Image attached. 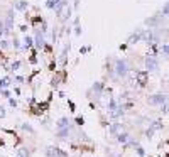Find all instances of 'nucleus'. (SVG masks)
Segmentation results:
<instances>
[{"instance_id": "1", "label": "nucleus", "mask_w": 169, "mask_h": 157, "mask_svg": "<svg viewBox=\"0 0 169 157\" xmlns=\"http://www.w3.org/2000/svg\"><path fill=\"white\" fill-rule=\"evenodd\" d=\"M51 100H52V95H49L46 101H41V103H37V101H36V98H30L29 100V101H30V113H32V115H36V117L44 115V113L49 110Z\"/></svg>"}, {"instance_id": "2", "label": "nucleus", "mask_w": 169, "mask_h": 157, "mask_svg": "<svg viewBox=\"0 0 169 157\" xmlns=\"http://www.w3.org/2000/svg\"><path fill=\"white\" fill-rule=\"evenodd\" d=\"M113 73L117 74V78H125L127 73H129V64H127V61H125V59H117V61H115Z\"/></svg>"}, {"instance_id": "3", "label": "nucleus", "mask_w": 169, "mask_h": 157, "mask_svg": "<svg viewBox=\"0 0 169 157\" xmlns=\"http://www.w3.org/2000/svg\"><path fill=\"white\" fill-rule=\"evenodd\" d=\"M44 154L48 157H68V152H64L59 147H54V145H48L46 150H44Z\"/></svg>"}, {"instance_id": "4", "label": "nucleus", "mask_w": 169, "mask_h": 157, "mask_svg": "<svg viewBox=\"0 0 169 157\" xmlns=\"http://www.w3.org/2000/svg\"><path fill=\"white\" fill-rule=\"evenodd\" d=\"M147 79H149V71L147 69H139L135 71V83H139V86H146L147 85Z\"/></svg>"}, {"instance_id": "5", "label": "nucleus", "mask_w": 169, "mask_h": 157, "mask_svg": "<svg viewBox=\"0 0 169 157\" xmlns=\"http://www.w3.org/2000/svg\"><path fill=\"white\" fill-rule=\"evenodd\" d=\"M14 22H15V15H14V9H10L7 12V17L3 20V25H5V34H10L14 29Z\"/></svg>"}, {"instance_id": "6", "label": "nucleus", "mask_w": 169, "mask_h": 157, "mask_svg": "<svg viewBox=\"0 0 169 157\" xmlns=\"http://www.w3.org/2000/svg\"><path fill=\"white\" fill-rule=\"evenodd\" d=\"M146 68H147V71H157L159 69V61L156 59L154 54H147V58H146Z\"/></svg>"}, {"instance_id": "7", "label": "nucleus", "mask_w": 169, "mask_h": 157, "mask_svg": "<svg viewBox=\"0 0 169 157\" xmlns=\"http://www.w3.org/2000/svg\"><path fill=\"white\" fill-rule=\"evenodd\" d=\"M169 100V96H166V95H152V96H149L147 98V103L149 105H164L166 101Z\"/></svg>"}, {"instance_id": "8", "label": "nucleus", "mask_w": 169, "mask_h": 157, "mask_svg": "<svg viewBox=\"0 0 169 157\" xmlns=\"http://www.w3.org/2000/svg\"><path fill=\"white\" fill-rule=\"evenodd\" d=\"M46 46V39H44V34H41L39 30L36 32V37H34V48L37 51H42Z\"/></svg>"}, {"instance_id": "9", "label": "nucleus", "mask_w": 169, "mask_h": 157, "mask_svg": "<svg viewBox=\"0 0 169 157\" xmlns=\"http://www.w3.org/2000/svg\"><path fill=\"white\" fill-rule=\"evenodd\" d=\"M71 130H73V125L70 123L68 127H64V128H59V130H56V137L59 138V140H66V138L70 137Z\"/></svg>"}, {"instance_id": "10", "label": "nucleus", "mask_w": 169, "mask_h": 157, "mask_svg": "<svg viewBox=\"0 0 169 157\" xmlns=\"http://www.w3.org/2000/svg\"><path fill=\"white\" fill-rule=\"evenodd\" d=\"M90 91H93V93H95V98L98 100L100 96L103 95V91H105V85H103L101 81H97V83H93V86H91Z\"/></svg>"}, {"instance_id": "11", "label": "nucleus", "mask_w": 169, "mask_h": 157, "mask_svg": "<svg viewBox=\"0 0 169 157\" xmlns=\"http://www.w3.org/2000/svg\"><path fill=\"white\" fill-rule=\"evenodd\" d=\"M70 49H71V42L64 44V48H63V52H61V56H59L61 66H66V64H68V54H70Z\"/></svg>"}, {"instance_id": "12", "label": "nucleus", "mask_w": 169, "mask_h": 157, "mask_svg": "<svg viewBox=\"0 0 169 157\" xmlns=\"http://www.w3.org/2000/svg\"><path fill=\"white\" fill-rule=\"evenodd\" d=\"M27 9H29V2L27 0H17L14 3V10H17V12H27Z\"/></svg>"}, {"instance_id": "13", "label": "nucleus", "mask_w": 169, "mask_h": 157, "mask_svg": "<svg viewBox=\"0 0 169 157\" xmlns=\"http://www.w3.org/2000/svg\"><path fill=\"white\" fill-rule=\"evenodd\" d=\"M122 130H123V125H122V123H119V122H115V123H112V125H110V128H108L110 135H115V137L119 135V134H120V132H122Z\"/></svg>"}, {"instance_id": "14", "label": "nucleus", "mask_w": 169, "mask_h": 157, "mask_svg": "<svg viewBox=\"0 0 169 157\" xmlns=\"http://www.w3.org/2000/svg\"><path fill=\"white\" fill-rule=\"evenodd\" d=\"M123 113H125V110H123V107H122V105H119V107L115 108V110H112V112H108V117H110V118H113V120H115V118L122 117Z\"/></svg>"}, {"instance_id": "15", "label": "nucleus", "mask_w": 169, "mask_h": 157, "mask_svg": "<svg viewBox=\"0 0 169 157\" xmlns=\"http://www.w3.org/2000/svg\"><path fill=\"white\" fill-rule=\"evenodd\" d=\"M32 48H34V39H32L30 36H26V37H24V44H22V49L29 51V49H32Z\"/></svg>"}, {"instance_id": "16", "label": "nucleus", "mask_w": 169, "mask_h": 157, "mask_svg": "<svg viewBox=\"0 0 169 157\" xmlns=\"http://www.w3.org/2000/svg\"><path fill=\"white\" fill-rule=\"evenodd\" d=\"M71 122H70V118L68 117H61L58 122H56V130H59V128H64V127H68Z\"/></svg>"}, {"instance_id": "17", "label": "nucleus", "mask_w": 169, "mask_h": 157, "mask_svg": "<svg viewBox=\"0 0 169 157\" xmlns=\"http://www.w3.org/2000/svg\"><path fill=\"white\" fill-rule=\"evenodd\" d=\"M140 39H142V30H137V32H134V34L130 36L127 42H129V44H137Z\"/></svg>"}, {"instance_id": "18", "label": "nucleus", "mask_w": 169, "mask_h": 157, "mask_svg": "<svg viewBox=\"0 0 169 157\" xmlns=\"http://www.w3.org/2000/svg\"><path fill=\"white\" fill-rule=\"evenodd\" d=\"M42 17L41 15H34V17H30V27L32 29H37V25H41L42 24Z\"/></svg>"}, {"instance_id": "19", "label": "nucleus", "mask_w": 169, "mask_h": 157, "mask_svg": "<svg viewBox=\"0 0 169 157\" xmlns=\"http://www.w3.org/2000/svg\"><path fill=\"white\" fill-rule=\"evenodd\" d=\"M71 15H73V9H71L70 5L66 7V9L63 10V14H61V17H63V22H66V20L71 19Z\"/></svg>"}, {"instance_id": "20", "label": "nucleus", "mask_w": 169, "mask_h": 157, "mask_svg": "<svg viewBox=\"0 0 169 157\" xmlns=\"http://www.w3.org/2000/svg\"><path fill=\"white\" fill-rule=\"evenodd\" d=\"M129 138H130V135L127 134V132H120L119 135H117V140H119L120 144H123V145L129 142Z\"/></svg>"}, {"instance_id": "21", "label": "nucleus", "mask_w": 169, "mask_h": 157, "mask_svg": "<svg viewBox=\"0 0 169 157\" xmlns=\"http://www.w3.org/2000/svg\"><path fill=\"white\" fill-rule=\"evenodd\" d=\"M20 66H22V63H20L19 59H15V61H12V64H10L9 71H12V73H15V71H19Z\"/></svg>"}, {"instance_id": "22", "label": "nucleus", "mask_w": 169, "mask_h": 157, "mask_svg": "<svg viewBox=\"0 0 169 157\" xmlns=\"http://www.w3.org/2000/svg\"><path fill=\"white\" fill-rule=\"evenodd\" d=\"M161 128H162V123H161L159 120H156V122H152V123H150L149 130L154 134V132H157V130H161Z\"/></svg>"}, {"instance_id": "23", "label": "nucleus", "mask_w": 169, "mask_h": 157, "mask_svg": "<svg viewBox=\"0 0 169 157\" xmlns=\"http://www.w3.org/2000/svg\"><path fill=\"white\" fill-rule=\"evenodd\" d=\"M59 2H61V0H46V7L51 9V10H54L58 5H59Z\"/></svg>"}, {"instance_id": "24", "label": "nucleus", "mask_w": 169, "mask_h": 157, "mask_svg": "<svg viewBox=\"0 0 169 157\" xmlns=\"http://www.w3.org/2000/svg\"><path fill=\"white\" fill-rule=\"evenodd\" d=\"M117 107H119V101H117V100H115L113 96H112V98L108 100V105H107V108H108V112H112V110H115Z\"/></svg>"}, {"instance_id": "25", "label": "nucleus", "mask_w": 169, "mask_h": 157, "mask_svg": "<svg viewBox=\"0 0 169 157\" xmlns=\"http://www.w3.org/2000/svg\"><path fill=\"white\" fill-rule=\"evenodd\" d=\"M17 157H30V152H29V149H26V147H20L19 150H17Z\"/></svg>"}, {"instance_id": "26", "label": "nucleus", "mask_w": 169, "mask_h": 157, "mask_svg": "<svg viewBox=\"0 0 169 157\" xmlns=\"http://www.w3.org/2000/svg\"><path fill=\"white\" fill-rule=\"evenodd\" d=\"M10 81H12V79H10L9 76H7V78H2V79H0V90L9 88V86H10Z\"/></svg>"}, {"instance_id": "27", "label": "nucleus", "mask_w": 169, "mask_h": 157, "mask_svg": "<svg viewBox=\"0 0 169 157\" xmlns=\"http://www.w3.org/2000/svg\"><path fill=\"white\" fill-rule=\"evenodd\" d=\"M9 48H10V41L0 39V49H9Z\"/></svg>"}, {"instance_id": "28", "label": "nucleus", "mask_w": 169, "mask_h": 157, "mask_svg": "<svg viewBox=\"0 0 169 157\" xmlns=\"http://www.w3.org/2000/svg\"><path fill=\"white\" fill-rule=\"evenodd\" d=\"M22 130H26V132H29V134H34L36 130L32 128V125H29V123H22Z\"/></svg>"}, {"instance_id": "29", "label": "nucleus", "mask_w": 169, "mask_h": 157, "mask_svg": "<svg viewBox=\"0 0 169 157\" xmlns=\"http://www.w3.org/2000/svg\"><path fill=\"white\" fill-rule=\"evenodd\" d=\"M68 107H70L71 113H74V112H76V105H74V101H73V100H68Z\"/></svg>"}, {"instance_id": "30", "label": "nucleus", "mask_w": 169, "mask_h": 157, "mask_svg": "<svg viewBox=\"0 0 169 157\" xmlns=\"http://www.w3.org/2000/svg\"><path fill=\"white\" fill-rule=\"evenodd\" d=\"M161 52H162L164 56H169V44H162V48H161Z\"/></svg>"}, {"instance_id": "31", "label": "nucleus", "mask_w": 169, "mask_h": 157, "mask_svg": "<svg viewBox=\"0 0 169 157\" xmlns=\"http://www.w3.org/2000/svg\"><path fill=\"white\" fill-rule=\"evenodd\" d=\"M74 123H76V125H80V127H83V125H85V118H83V117H76V118H74Z\"/></svg>"}, {"instance_id": "32", "label": "nucleus", "mask_w": 169, "mask_h": 157, "mask_svg": "<svg viewBox=\"0 0 169 157\" xmlns=\"http://www.w3.org/2000/svg\"><path fill=\"white\" fill-rule=\"evenodd\" d=\"M41 34H46L48 32V24H46V20H42V24H41Z\"/></svg>"}, {"instance_id": "33", "label": "nucleus", "mask_w": 169, "mask_h": 157, "mask_svg": "<svg viewBox=\"0 0 169 157\" xmlns=\"http://www.w3.org/2000/svg\"><path fill=\"white\" fill-rule=\"evenodd\" d=\"M0 95H2L3 98H10V91L7 88H5V90H0Z\"/></svg>"}, {"instance_id": "34", "label": "nucleus", "mask_w": 169, "mask_h": 157, "mask_svg": "<svg viewBox=\"0 0 169 157\" xmlns=\"http://www.w3.org/2000/svg\"><path fill=\"white\" fill-rule=\"evenodd\" d=\"M81 32H83V29H81V25H80V24H78V25H74V34H76L78 37L81 36Z\"/></svg>"}, {"instance_id": "35", "label": "nucleus", "mask_w": 169, "mask_h": 157, "mask_svg": "<svg viewBox=\"0 0 169 157\" xmlns=\"http://www.w3.org/2000/svg\"><path fill=\"white\" fill-rule=\"evenodd\" d=\"M91 51V46H86V48H80V54H86Z\"/></svg>"}, {"instance_id": "36", "label": "nucleus", "mask_w": 169, "mask_h": 157, "mask_svg": "<svg viewBox=\"0 0 169 157\" xmlns=\"http://www.w3.org/2000/svg\"><path fill=\"white\" fill-rule=\"evenodd\" d=\"M161 110H162V113H169V103H164V105H161Z\"/></svg>"}, {"instance_id": "37", "label": "nucleus", "mask_w": 169, "mask_h": 157, "mask_svg": "<svg viewBox=\"0 0 169 157\" xmlns=\"http://www.w3.org/2000/svg\"><path fill=\"white\" fill-rule=\"evenodd\" d=\"M162 15H169V2L162 7Z\"/></svg>"}, {"instance_id": "38", "label": "nucleus", "mask_w": 169, "mask_h": 157, "mask_svg": "<svg viewBox=\"0 0 169 157\" xmlns=\"http://www.w3.org/2000/svg\"><path fill=\"white\" fill-rule=\"evenodd\" d=\"M137 156H139V157H144V156H146V152H144V149L140 147V145H137Z\"/></svg>"}, {"instance_id": "39", "label": "nucleus", "mask_w": 169, "mask_h": 157, "mask_svg": "<svg viewBox=\"0 0 169 157\" xmlns=\"http://www.w3.org/2000/svg\"><path fill=\"white\" fill-rule=\"evenodd\" d=\"M5 34V25H3V20H0V37Z\"/></svg>"}, {"instance_id": "40", "label": "nucleus", "mask_w": 169, "mask_h": 157, "mask_svg": "<svg viewBox=\"0 0 169 157\" xmlns=\"http://www.w3.org/2000/svg\"><path fill=\"white\" fill-rule=\"evenodd\" d=\"M14 48H15V49H20V48H22V46H20V41L15 39V37H14Z\"/></svg>"}, {"instance_id": "41", "label": "nucleus", "mask_w": 169, "mask_h": 157, "mask_svg": "<svg viewBox=\"0 0 169 157\" xmlns=\"http://www.w3.org/2000/svg\"><path fill=\"white\" fill-rule=\"evenodd\" d=\"M9 105L10 107H14V108H17V101H15L14 98H9Z\"/></svg>"}, {"instance_id": "42", "label": "nucleus", "mask_w": 169, "mask_h": 157, "mask_svg": "<svg viewBox=\"0 0 169 157\" xmlns=\"http://www.w3.org/2000/svg\"><path fill=\"white\" fill-rule=\"evenodd\" d=\"M15 81H17V83H24V76H15Z\"/></svg>"}, {"instance_id": "43", "label": "nucleus", "mask_w": 169, "mask_h": 157, "mask_svg": "<svg viewBox=\"0 0 169 157\" xmlns=\"http://www.w3.org/2000/svg\"><path fill=\"white\" fill-rule=\"evenodd\" d=\"M19 29H20V32H27V25H26V24H22Z\"/></svg>"}, {"instance_id": "44", "label": "nucleus", "mask_w": 169, "mask_h": 157, "mask_svg": "<svg viewBox=\"0 0 169 157\" xmlns=\"http://www.w3.org/2000/svg\"><path fill=\"white\" fill-rule=\"evenodd\" d=\"M73 24H74V25H78V24H80V17H78V15L73 19Z\"/></svg>"}, {"instance_id": "45", "label": "nucleus", "mask_w": 169, "mask_h": 157, "mask_svg": "<svg viewBox=\"0 0 169 157\" xmlns=\"http://www.w3.org/2000/svg\"><path fill=\"white\" fill-rule=\"evenodd\" d=\"M5 117V110H3V107H0V118Z\"/></svg>"}, {"instance_id": "46", "label": "nucleus", "mask_w": 169, "mask_h": 157, "mask_svg": "<svg viewBox=\"0 0 169 157\" xmlns=\"http://www.w3.org/2000/svg\"><path fill=\"white\" fill-rule=\"evenodd\" d=\"M49 69H51V71H54V69H56V63H54V61L49 64Z\"/></svg>"}, {"instance_id": "47", "label": "nucleus", "mask_w": 169, "mask_h": 157, "mask_svg": "<svg viewBox=\"0 0 169 157\" xmlns=\"http://www.w3.org/2000/svg\"><path fill=\"white\" fill-rule=\"evenodd\" d=\"M14 93L15 95H20V88H14Z\"/></svg>"}, {"instance_id": "48", "label": "nucleus", "mask_w": 169, "mask_h": 157, "mask_svg": "<svg viewBox=\"0 0 169 157\" xmlns=\"http://www.w3.org/2000/svg\"><path fill=\"white\" fill-rule=\"evenodd\" d=\"M3 59V52H2V49H0V61Z\"/></svg>"}]
</instances>
